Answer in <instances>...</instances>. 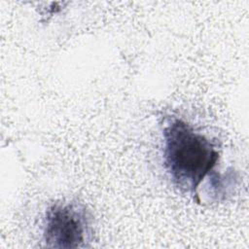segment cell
<instances>
[{
    "mask_svg": "<svg viewBox=\"0 0 249 249\" xmlns=\"http://www.w3.org/2000/svg\"><path fill=\"white\" fill-rule=\"evenodd\" d=\"M162 134L163 163L173 185L184 194L196 195L201 182L218 163L216 145L177 118L166 123Z\"/></svg>",
    "mask_w": 249,
    "mask_h": 249,
    "instance_id": "obj_1",
    "label": "cell"
},
{
    "mask_svg": "<svg viewBox=\"0 0 249 249\" xmlns=\"http://www.w3.org/2000/svg\"><path fill=\"white\" fill-rule=\"evenodd\" d=\"M91 217L78 202H55L45 214L43 240L50 248L87 247L91 235Z\"/></svg>",
    "mask_w": 249,
    "mask_h": 249,
    "instance_id": "obj_2",
    "label": "cell"
}]
</instances>
